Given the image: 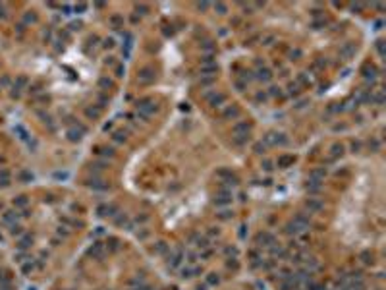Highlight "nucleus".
<instances>
[{
	"instance_id": "obj_1",
	"label": "nucleus",
	"mask_w": 386,
	"mask_h": 290,
	"mask_svg": "<svg viewBox=\"0 0 386 290\" xmlns=\"http://www.w3.org/2000/svg\"><path fill=\"white\" fill-rule=\"evenodd\" d=\"M155 77H156V73L153 68H143V70L139 72V83H151V81H155Z\"/></svg>"
},
{
	"instance_id": "obj_2",
	"label": "nucleus",
	"mask_w": 386,
	"mask_h": 290,
	"mask_svg": "<svg viewBox=\"0 0 386 290\" xmlns=\"http://www.w3.org/2000/svg\"><path fill=\"white\" fill-rule=\"evenodd\" d=\"M340 52H342V56H350V54H353V52H355V45H346Z\"/></svg>"
},
{
	"instance_id": "obj_3",
	"label": "nucleus",
	"mask_w": 386,
	"mask_h": 290,
	"mask_svg": "<svg viewBox=\"0 0 386 290\" xmlns=\"http://www.w3.org/2000/svg\"><path fill=\"white\" fill-rule=\"evenodd\" d=\"M99 85H101V87H105V89H108L110 85H112V81H110L108 77H101L99 79Z\"/></svg>"
},
{
	"instance_id": "obj_4",
	"label": "nucleus",
	"mask_w": 386,
	"mask_h": 290,
	"mask_svg": "<svg viewBox=\"0 0 386 290\" xmlns=\"http://www.w3.org/2000/svg\"><path fill=\"white\" fill-rule=\"evenodd\" d=\"M259 77H261V79H268V77H270V72H268V70H263Z\"/></svg>"
},
{
	"instance_id": "obj_5",
	"label": "nucleus",
	"mask_w": 386,
	"mask_h": 290,
	"mask_svg": "<svg viewBox=\"0 0 386 290\" xmlns=\"http://www.w3.org/2000/svg\"><path fill=\"white\" fill-rule=\"evenodd\" d=\"M35 20H37L35 14H25V21H35Z\"/></svg>"
},
{
	"instance_id": "obj_6",
	"label": "nucleus",
	"mask_w": 386,
	"mask_h": 290,
	"mask_svg": "<svg viewBox=\"0 0 386 290\" xmlns=\"http://www.w3.org/2000/svg\"><path fill=\"white\" fill-rule=\"evenodd\" d=\"M216 8L220 10V14H224V10H226V8H224V4H216Z\"/></svg>"
}]
</instances>
